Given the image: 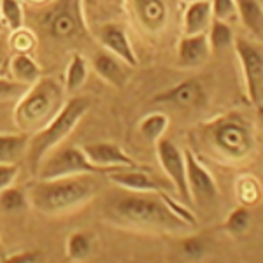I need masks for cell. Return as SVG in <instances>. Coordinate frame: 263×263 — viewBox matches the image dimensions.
Masks as SVG:
<instances>
[{"instance_id": "6da1fadb", "label": "cell", "mask_w": 263, "mask_h": 263, "mask_svg": "<svg viewBox=\"0 0 263 263\" xmlns=\"http://www.w3.org/2000/svg\"><path fill=\"white\" fill-rule=\"evenodd\" d=\"M107 218L125 227L153 232L184 233L193 228L174 213L163 192H130L109 203Z\"/></svg>"}, {"instance_id": "7a4b0ae2", "label": "cell", "mask_w": 263, "mask_h": 263, "mask_svg": "<svg viewBox=\"0 0 263 263\" xmlns=\"http://www.w3.org/2000/svg\"><path fill=\"white\" fill-rule=\"evenodd\" d=\"M95 174L39 179L30 188V203L42 214H62L83 205L99 190Z\"/></svg>"}, {"instance_id": "3957f363", "label": "cell", "mask_w": 263, "mask_h": 263, "mask_svg": "<svg viewBox=\"0 0 263 263\" xmlns=\"http://www.w3.org/2000/svg\"><path fill=\"white\" fill-rule=\"evenodd\" d=\"M205 147L228 162H242L256 147L253 126L240 114H224L202 128Z\"/></svg>"}, {"instance_id": "277c9868", "label": "cell", "mask_w": 263, "mask_h": 263, "mask_svg": "<svg viewBox=\"0 0 263 263\" xmlns=\"http://www.w3.org/2000/svg\"><path fill=\"white\" fill-rule=\"evenodd\" d=\"M90 99H86V97H72L41 130L35 132L30 144H27L28 167H30L33 174H37V168H39L42 160L48 156V153L53 151L78 126V123L83 120L84 114L90 111Z\"/></svg>"}, {"instance_id": "5b68a950", "label": "cell", "mask_w": 263, "mask_h": 263, "mask_svg": "<svg viewBox=\"0 0 263 263\" xmlns=\"http://www.w3.org/2000/svg\"><path fill=\"white\" fill-rule=\"evenodd\" d=\"M63 97L65 90L58 79L39 78L30 90L25 91L23 99L16 105V126L25 134L41 130L65 104Z\"/></svg>"}, {"instance_id": "8992f818", "label": "cell", "mask_w": 263, "mask_h": 263, "mask_svg": "<svg viewBox=\"0 0 263 263\" xmlns=\"http://www.w3.org/2000/svg\"><path fill=\"white\" fill-rule=\"evenodd\" d=\"M35 14V28L53 41H74L84 32L81 0H48Z\"/></svg>"}, {"instance_id": "52a82bcc", "label": "cell", "mask_w": 263, "mask_h": 263, "mask_svg": "<svg viewBox=\"0 0 263 263\" xmlns=\"http://www.w3.org/2000/svg\"><path fill=\"white\" fill-rule=\"evenodd\" d=\"M99 172H105V171L95 167L86 158L83 147L79 146L63 147L58 153H54L53 156L42 160L39 168H37L39 179H57V177L79 176V174H99Z\"/></svg>"}, {"instance_id": "ba28073f", "label": "cell", "mask_w": 263, "mask_h": 263, "mask_svg": "<svg viewBox=\"0 0 263 263\" xmlns=\"http://www.w3.org/2000/svg\"><path fill=\"white\" fill-rule=\"evenodd\" d=\"M235 46L237 57L240 60L246 78V86H248V95L249 100L253 102V105L258 109V112L261 114V105H263V51L260 42H251L248 39H239L233 41Z\"/></svg>"}, {"instance_id": "9c48e42d", "label": "cell", "mask_w": 263, "mask_h": 263, "mask_svg": "<svg viewBox=\"0 0 263 263\" xmlns=\"http://www.w3.org/2000/svg\"><path fill=\"white\" fill-rule=\"evenodd\" d=\"M186 162V182L192 202L200 207H207L218 200V184L214 177L203 165L198 162L197 155L192 149L184 151Z\"/></svg>"}, {"instance_id": "30bf717a", "label": "cell", "mask_w": 263, "mask_h": 263, "mask_svg": "<svg viewBox=\"0 0 263 263\" xmlns=\"http://www.w3.org/2000/svg\"><path fill=\"white\" fill-rule=\"evenodd\" d=\"M156 155L162 163V168L165 171L171 181L176 186L181 200L184 203H192L188 192V182H186V162L184 153L168 139H158L156 141Z\"/></svg>"}, {"instance_id": "8fae6325", "label": "cell", "mask_w": 263, "mask_h": 263, "mask_svg": "<svg viewBox=\"0 0 263 263\" xmlns=\"http://www.w3.org/2000/svg\"><path fill=\"white\" fill-rule=\"evenodd\" d=\"M203 100H205V91H203V86L197 79L182 81L171 90L158 93L153 99L155 104H171L179 109H195L202 105Z\"/></svg>"}, {"instance_id": "7c38bea8", "label": "cell", "mask_w": 263, "mask_h": 263, "mask_svg": "<svg viewBox=\"0 0 263 263\" xmlns=\"http://www.w3.org/2000/svg\"><path fill=\"white\" fill-rule=\"evenodd\" d=\"M86 158L102 168V171H109V168H120V167H137V163L121 149L120 146L112 142H91L86 146H81Z\"/></svg>"}, {"instance_id": "4fadbf2b", "label": "cell", "mask_w": 263, "mask_h": 263, "mask_svg": "<svg viewBox=\"0 0 263 263\" xmlns=\"http://www.w3.org/2000/svg\"><path fill=\"white\" fill-rule=\"evenodd\" d=\"M139 25L149 33H160L167 25V0H128Z\"/></svg>"}, {"instance_id": "5bb4252c", "label": "cell", "mask_w": 263, "mask_h": 263, "mask_svg": "<svg viewBox=\"0 0 263 263\" xmlns=\"http://www.w3.org/2000/svg\"><path fill=\"white\" fill-rule=\"evenodd\" d=\"M107 177L116 186H121L128 192H163V188L151 177L149 172L141 171L139 167H120L109 168Z\"/></svg>"}, {"instance_id": "9a60e30c", "label": "cell", "mask_w": 263, "mask_h": 263, "mask_svg": "<svg viewBox=\"0 0 263 263\" xmlns=\"http://www.w3.org/2000/svg\"><path fill=\"white\" fill-rule=\"evenodd\" d=\"M99 39L109 53L116 54L121 62H125L130 67H137V54H135L134 48H132L128 37H126L125 30L116 23H105L99 30Z\"/></svg>"}, {"instance_id": "2e32d148", "label": "cell", "mask_w": 263, "mask_h": 263, "mask_svg": "<svg viewBox=\"0 0 263 263\" xmlns=\"http://www.w3.org/2000/svg\"><path fill=\"white\" fill-rule=\"evenodd\" d=\"M211 51L213 49H211L209 39H207V32L184 35L177 48V63L184 69L200 67L207 62Z\"/></svg>"}, {"instance_id": "e0dca14e", "label": "cell", "mask_w": 263, "mask_h": 263, "mask_svg": "<svg viewBox=\"0 0 263 263\" xmlns=\"http://www.w3.org/2000/svg\"><path fill=\"white\" fill-rule=\"evenodd\" d=\"M211 21H213L211 0H195V2H190L184 11V20H182L184 35H195V33L207 32Z\"/></svg>"}, {"instance_id": "ac0fdd59", "label": "cell", "mask_w": 263, "mask_h": 263, "mask_svg": "<svg viewBox=\"0 0 263 263\" xmlns=\"http://www.w3.org/2000/svg\"><path fill=\"white\" fill-rule=\"evenodd\" d=\"M93 69L104 81L116 88H123V84L126 83V70L123 69L121 60L109 51H100L93 57Z\"/></svg>"}, {"instance_id": "d6986e66", "label": "cell", "mask_w": 263, "mask_h": 263, "mask_svg": "<svg viewBox=\"0 0 263 263\" xmlns=\"http://www.w3.org/2000/svg\"><path fill=\"white\" fill-rule=\"evenodd\" d=\"M237 12L242 18L244 27L261 41L263 35V9L260 0H235Z\"/></svg>"}, {"instance_id": "ffe728a7", "label": "cell", "mask_w": 263, "mask_h": 263, "mask_svg": "<svg viewBox=\"0 0 263 263\" xmlns=\"http://www.w3.org/2000/svg\"><path fill=\"white\" fill-rule=\"evenodd\" d=\"M11 74L21 84H33L41 78V69L32 57L27 53H20L11 62Z\"/></svg>"}, {"instance_id": "44dd1931", "label": "cell", "mask_w": 263, "mask_h": 263, "mask_svg": "<svg viewBox=\"0 0 263 263\" xmlns=\"http://www.w3.org/2000/svg\"><path fill=\"white\" fill-rule=\"evenodd\" d=\"M28 134L21 132L14 135H0V163H12L27 149Z\"/></svg>"}, {"instance_id": "7402d4cb", "label": "cell", "mask_w": 263, "mask_h": 263, "mask_svg": "<svg viewBox=\"0 0 263 263\" xmlns=\"http://www.w3.org/2000/svg\"><path fill=\"white\" fill-rule=\"evenodd\" d=\"M207 39H209L211 49L214 51H224L228 49V46H233V41H235V35H233V30L228 27V23H224L221 20H214L211 21L209 25V33H207Z\"/></svg>"}, {"instance_id": "603a6c76", "label": "cell", "mask_w": 263, "mask_h": 263, "mask_svg": "<svg viewBox=\"0 0 263 263\" xmlns=\"http://www.w3.org/2000/svg\"><path fill=\"white\" fill-rule=\"evenodd\" d=\"M88 78V65L86 60L79 53H74L69 62L65 72V90L67 91H76L78 88H81L84 81Z\"/></svg>"}, {"instance_id": "cb8c5ba5", "label": "cell", "mask_w": 263, "mask_h": 263, "mask_svg": "<svg viewBox=\"0 0 263 263\" xmlns=\"http://www.w3.org/2000/svg\"><path fill=\"white\" fill-rule=\"evenodd\" d=\"M91 235L86 232H74L67 239V256L72 261H84L91 253Z\"/></svg>"}, {"instance_id": "d4e9b609", "label": "cell", "mask_w": 263, "mask_h": 263, "mask_svg": "<svg viewBox=\"0 0 263 263\" xmlns=\"http://www.w3.org/2000/svg\"><path fill=\"white\" fill-rule=\"evenodd\" d=\"M168 126V118L163 112H151L141 121V134L146 141L156 142L158 139H162Z\"/></svg>"}, {"instance_id": "484cf974", "label": "cell", "mask_w": 263, "mask_h": 263, "mask_svg": "<svg viewBox=\"0 0 263 263\" xmlns=\"http://www.w3.org/2000/svg\"><path fill=\"white\" fill-rule=\"evenodd\" d=\"M27 197L21 190H16V188H9L7 186L6 190L0 192V209L6 211L9 214H14V213H21V211L27 207Z\"/></svg>"}, {"instance_id": "4316f807", "label": "cell", "mask_w": 263, "mask_h": 263, "mask_svg": "<svg viewBox=\"0 0 263 263\" xmlns=\"http://www.w3.org/2000/svg\"><path fill=\"white\" fill-rule=\"evenodd\" d=\"M0 12L11 30L23 27V7L20 0H0Z\"/></svg>"}, {"instance_id": "83f0119b", "label": "cell", "mask_w": 263, "mask_h": 263, "mask_svg": "<svg viewBox=\"0 0 263 263\" xmlns=\"http://www.w3.org/2000/svg\"><path fill=\"white\" fill-rule=\"evenodd\" d=\"M249 224H251V214H249L248 207L240 205L232 211L224 227H227V232L233 233V235H242V233L248 232Z\"/></svg>"}, {"instance_id": "f1b7e54d", "label": "cell", "mask_w": 263, "mask_h": 263, "mask_svg": "<svg viewBox=\"0 0 263 263\" xmlns=\"http://www.w3.org/2000/svg\"><path fill=\"white\" fill-rule=\"evenodd\" d=\"M213 6V18L227 21L237 16V2L235 0H211Z\"/></svg>"}, {"instance_id": "f546056e", "label": "cell", "mask_w": 263, "mask_h": 263, "mask_svg": "<svg viewBox=\"0 0 263 263\" xmlns=\"http://www.w3.org/2000/svg\"><path fill=\"white\" fill-rule=\"evenodd\" d=\"M239 197L240 200L246 203H253L258 200L260 197V188H258V182L246 177V179L239 181Z\"/></svg>"}, {"instance_id": "4dcf8cb0", "label": "cell", "mask_w": 263, "mask_h": 263, "mask_svg": "<svg viewBox=\"0 0 263 263\" xmlns=\"http://www.w3.org/2000/svg\"><path fill=\"white\" fill-rule=\"evenodd\" d=\"M182 249H184V254L190 258V260H200L203 256V253H205V246H203L202 240L193 239V237H190V239L184 240Z\"/></svg>"}, {"instance_id": "1f68e13d", "label": "cell", "mask_w": 263, "mask_h": 263, "mask_svg": "<svg viewBox=\"0 0 263 263\" xmlns=\"http://www.w3.org/2000/svg\"><path fill=\"white\" fill-rule=\"evenodd\" d=\"M18 165L14 163H0V192L12 184L14 177L18 176Z\"/></svg>"}, {"instance_id": "d6a6232c", "label": "cell", "mask_w": 263, "mask_h": 263, "mask_svg": "<svg viewBox=\"0 0 263 263\" xmlns=\"http://www.w3.org/2000/svg\"><path fill=\"white\" fill-rule=\"evenodd\" d=\"M25 93V84L21 83H12L7 79H0V99H11L16 95H23Z\"/></svg>"}, {"instance_id": "836d02e7", "label": "cell", "mask_w": 263, "mask_h": 263, "mask_svg": "<svg viewBox=\"0 0 263 263\" xmlns=\"http://www.w3.org/2000/svg\"><path fill=\"white\" fill-rule=\"evenodd\" d=\"M12 44L16 46V49H20L21 53H25L27 49H30L33 46V35L28 30H14V37H12Z\"/></svg>"}, {"instance_id": "e575fe53", "label": "cell", "mask_w": 263, "mask_h": 263, "mask_svg": "<svg viewBox=\"0 0 263 263\" xmlns=\"http://www.w3.org/2000/svg\"><path fill=\"white\" fill-rule=\"evenodd\" d=\"M6 261H27V263H32V261H37V254L21 253V254H14L12 258H7Z\"/></svg>"}, {"instance_id": "d590c367", "label": "cell", "mask_w": 263, "mask_h": 263, "mask_svg": "<svg viewBox=\"0 0 263 263\" xmlns=\"http://www.w3.org/2000/svg\"><path fill=\"white\" fill-rule=\"evenodd\" d=\"M27 2H32V4H46L48 0H27Z\"/></svg>"}, {"instance_id": "8d00e7d4", "label": "cell", "mask_w": 263, "mask_h": 263, "mask_svg": "<svg viewBox=\"0 0 263 263\" xmlns=\"http://www.w3.org/2000/svg\"><path fill=\"white\" fill-rule=\"evenodd\" d=\"M182 2H186V4H190V2H195V0H182Z\"/></svg>"}, {"instance_id": "74e56055", "label": "cell", "mask_w": 263, "mask_h": 263, "mask_svg": "<svg viewBox=\"0 0 263 263\" xmlns=\"http://www.w3.org/2000/svg\"><path fill=\"white\" fill-rule=\"evenodd\" d=\"M0 256H2V246H0Z\"/></svg>"}]
</instances>
